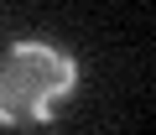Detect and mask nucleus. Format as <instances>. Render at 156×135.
Masks as SVG:
<instances>
[{
	"instance_id": "1",
	"label": "nucleus",
	"mask_w": 156,
	"mask_h": 135,
	"mask_svg": "<svg viewBox=\"0 0 156 135\" xmlns=\"http://www.w3.org/2000/svg\"><path fill=\"white\" fill-rule=\"evenodd\" d=\"M73 88H78L73 52L26 36V42H16L5 57H0V125H5V130L47 125L68 104Z\"/></svg>"
}]
</instances>
